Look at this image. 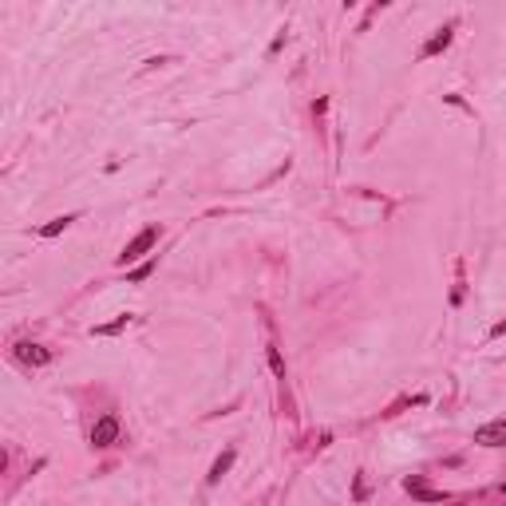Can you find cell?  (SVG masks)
<instances>
[{
	"mask_svg": "<svg viewBox=\"0 0 506 506\" xmlns=\"http://www.w3.org/2000/svg\"><path fill=\"white\" fill-rule=\"evenodd\" d=\"M155 237H158V229H143V233H139V237H135L131 245H126V249H123V257H119V261L126 265V261H135V257H143V253H147V249L155 245Z\"/></svg>",
	"mask_w": 506,
	"mask_h": 506,
	"instance_id": "cell-1",
	"label": "cell"
},
{
	"mask_svg": "<svg viewBox=\"0 0 506 506\" xmlns=\"http://www.w3.org/2000/svg\"><path fill=\"white\" fill-rule=\"evenodd\" d=\"M67 221H71V218H56V221H52V225H48V229H44V233H60V229H63V225H67Z\"/></svg>",
	"mask_w": 506,
	"mask_h": 506,
	"instance_id": "cell-6",
	"label": "cell"
},
{
	"mask_svg": "<svg viewBox=\"0 0 506 506\" xmlns=\"http://www.w3.org/2000/svg\"><path fill=\"white\" fill-rule=\"evenodd\" d=\"M20 356H24V360H32V364H44V360H48V352H40L36 344H20Z\"/></svg>",
	"mask_w": 506,
	"mask_h": 506,
	"instance_id": "cell-5",
	"label": "cell"
},
{
	"mask_svg": "<svg viewBox=\"0 0 506 506\" xmlns=\"http://www.w3.org/2000/svg\"><path fill=\"white\" fill-rule=\"evenodd\" d=\"M474 443H486V447H498V443H506V419L478 427V431H474Z\"/></svg>",
	"mask_w": 506,
	"mask_h": 506,
	"instance_id": "cell-2",
	"label": "cell"
},
{
	"mask_svg": "<svg viewBox=\"0 0 506 506\" xmlns=\"http://www.w3.org/2000/svg\"><path fill=\"white\" fill-rule=\"evenodd\" d=\"M269 360H273V372H277V376H285V364H281V356H277V348L269 352Z\"/></svg>",
	"mask_w": 506,
	"mask_h": 506,
	"instance_id": "cell-7",
	"label": "cell"
},
{
	"mask_svg": "<svg viewBox=\"0 0 506 506\" xmlns=\"http://www.w3.org/2000/svg\"><path fill=\"white\" fill-rule=\"evenodd\" d=\"M115 435H119V423H115V415H107V419H99V423L91 427V443H95V447H107Z\"/></svg>",
	"mask_w": 506,
	"mask_h": 506,
	"instance_id": "cell-3",
	"label": "cell"
},
{
	"mask_svg": "<svg viewBox=\"0 0 506 506\" xmlns=\"http://www.w3.org/2000/svg\"><path fill=\"white\" fill-rule=\"evenodd\" d=\"M229 463H233V451H225V455H221V459L214 463V471H210V482H218V478H221V474L229 471Z\"/></svg>",
	"mask_w": 506,
	"mask_h": 506,
	"instance_id": "cell-4",
	"label": "cell"
}]
</instances>
